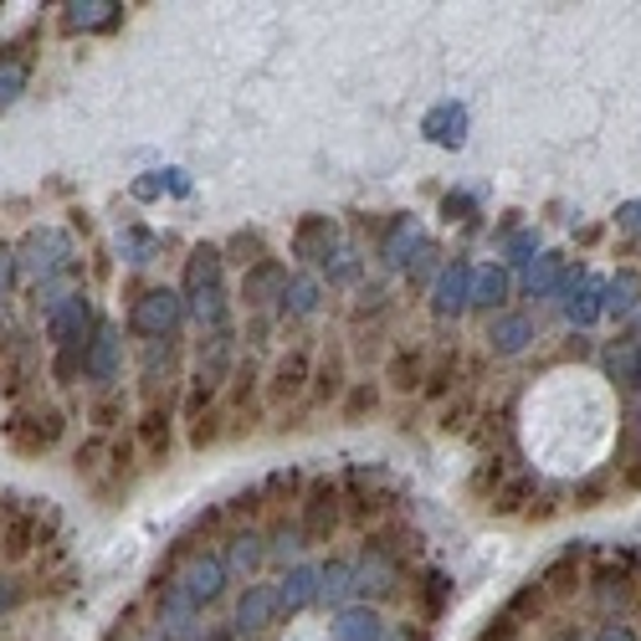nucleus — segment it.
<instances>
[{"mask_svg": "<svg viewBox=\"0 0 641 641\" xmlns=\"http://www.w3.org/2000/svg\"><path fill=\"white\" fill-rule=\"evenodd\" d=\"M16 268H26L36 277V283H57L62 272L72 277V241L57 232V226H41V232H32L26 237V247H21Z\"/></svg>", "mask_w": 641, "mask_h": 641, "instance_id": "obj_1", "label": "nucleus"}, {"mask_svg": "<svg viewBox=\"0 0 641 641\" xmlns=\"http://www.w3.org/2000/svg\"><path fill=\"white\" fill-rule=\"evenodd\" d=\"M175 323H180V298H175L169 287H150L134 304V313H129V329L144 339H165Z\"/></svg>", "mask_w": 641, "mask_h": 641, "instance_id": "obj_2", "label": "nucleus"}, {"mask_svg": "<svg viewBox=\"0 0 641 641\" xmlns=\"http://www.w3.org/2000/svg\"><path fill=\"white\" fill-rule=\"evenodd\" d=\"M119 355H123L119 329H114V323H98V334L87 339V349H83V375L98 380V385H108V380L119 375Z\"/></svg>", "mask_w": 641, "mask_h": 641, "instance_id": "obj_3", "label": "nucleus"}, {"mask_svg": "<svg viewBox=\"0 0 641 641\" xmlns=\"http://www.w3.org/2000/svg\"><path fill=\"white\" fill-rule=\"evenodd\" d=\"M334 529H339V488L334 483H313V492L304 503V539L323 544Z\"/></svg>", "mask_w": 641, "mask_h": 641, "instance_id": "obj_4", "label": "nucleus"}, {"mask_svg": "<svg viewBox=\"0 0 641 641\" xmlns=\"http://www.w3.org/2000/svg\"><path fill=\"white\" fill-rule=\"evenodd\" d=\"M355 591L375 595V601L401 595V565H395L390 555H380V549H370V555H365V565L355 570Z\"/></svg>", "mask_w": 641, "mask_h": 641, "instance_id": "obj_5", "label": "nucleus"}, {"mask_svg": "<svg viewBox=\"0 0 641 641\" xmlns=\"http://www.w3.org/2000/svg\"><path fill=\"white\" fill-rule=\"evenodd\" d=\"M221 591H226V565L221 559H195L186 580H180V595L190 606H211V601H221Z\"/></svg>", "mask_w": 641, "mask_h": 641, "instance_id": "obj_6", "label": "nucleus"}, {"mask_svg": "<svg viewBox=\"0 0 641 641\" xmlns=\"http://www.w3.org/2000/svg\"><path fill=\"white\" fill-rule=\"evenodd\" d=\"M313 380V370H308V355L304 349H293V355H283L277 365H272V385H268V401H293V395H304V385Z\"/></svg>", "mask_w": 641, "mask_h": 641, "instance_id": "obj_7", "label": "nucleus"}, {"mask_svg": "<svg viewBox=\"0 0 641 641\" xmlns=\"http://www.w3.org/2000/svg\"><path fill=\"white\" fill-rule=\"evenodd\" d=\"M277 610H304L313 595H319V570H308V565H293L283 574V585H277Z\"/></svg>", "mask_w": 641, "mask_h": 641, "instance_id": "obj_8", "label": "nucleus"}, {"mask_svg": "<svg viewBox=\"0 0 641 641\" xmlns=\"http://www.w3.org/2000/svg\"><path fill=\"white\" fill-rule=\"evenodd\" d=\"M221 287V247H195L186 268V293L201 298V293H216Z\"/></svg>", "mask_w": 641, "mask_h": 641, "instance_id": "obj_9", "label": "nucleus"}, {"mask_svg": "<svg viewBox=\"0 0 641 641\" xmlns=\"http://www.w3.org/2000/svg\"><path fill=\"white\" fill-rule=\"evenodd\" d=\"M119 11L114 0H72L68 5V26L72 32H108V26H119Z\"/></svg>", "mask_w": 641, "mask_h": 641, "instance_id": "obj_10", "label": "nucleus"}, {"mask_svg": "<svg viewBox=\"0 0 641 641\" xmlns=\"http://www.w3.org/2000/svg\"><path fill=\"white\" fill-rule=\"evenodd\" d=\"M272 616H277V595H272L268 585H247V595H241V610H237V626H241V631H262Z\"/></svg>", "mask_w": 641, "mask_h": 641, "instance_id": "obj_11", "label": "nucleus"}, {"mask_svg": "<svg viewBox=\"0 0 641 641\" xmlns=\"http://www.w3.org/2000/svg\"><path fill=\"white\" fill-rule=\"evenodd\" d=\"M319 247H323V257H329V247H334V221L329 216L304 221V232H298V241H293V252L304 257V262H319Z\"/></svg>", "mask_w": 641, "mask_h": 641, "instance_id": "obj_12", "label": "nucleus"}, {"mask_svg": "<svg viewBox=\"0 0 641 641\" xmlns=\"http://www.w3.org/2000/svg\"><path fill=\"white\" fill-rule=\"evenodd\" d=\"M467 283H473V272L456 262V268L437 283V313H462V308H467Z\"/></svg>", "mask_w": 641, "mask_h": 641, "instance_id": "obj_13", "label": "nucleus"}, {"mask_svg": "<svg viewBox=\"0 0 641 641\" xmlns=\"http://www.w3.org/2000/svg\"><path fill=\"white\" fill-rule=\"evenodd\" d=\"M262 559H268V544L257 539V534H232V549H226V570L247 574V570H257Z\"/></svg>", "mask_w": 641, "mask_h": 641, "instance_id": "obj_14", "label": "nucleus"}, {"mask_svg": "<svg viewBox=\"0 0 641 641\" xmlns=\"http://www.w3.org/2000/svg\"><path fill=\"white\" fill-rule=\"evenodd\" d=\"M529 334H534V329H529V319H498L488 329V344L498 349V355H519L523 344H529Z\"/></svg>", "mask_w": 641, "mask_h": 641, "instance_id": "obj_15", "label": "nucleus"}, {"mask_svg": "<svg viewBox=\"0 0 641 641\" xmlns=\"http://www.w3.org/2000/svg\"><path fill=\"white\" fill-rule=\"evenodd\" d=\"M334 637L339 641H375V637H380V616H375L370 606H365V610H344V616H339V626H334Z\"/></svg>", "mask_w": 641, "mask_h": 641, "instance_id": "obj_16", "label": "nucleus"}, {"mask_svg": "<svg viewBox=\"0 0 641 641\" xmlns=\"http://www.w3.org/2000/svg\"><path fill=\"white\" fill-rule=\"evenodd\" d=\"M390 385L395 390L422 385V349H395V359H390Z\"/></svg>", "mask_w": 641, "mask_h": 641, "instance_id": "obj_17", "label": "nucleus"}, {"mask_svg": "<svg viewBox=\"0 0 641 641\" xmlns=\"http://www.w3.org/2000/svg\"><path fill=\"white\" fill-rule=\"evenodd\" d=\"M349 591H355V570H349V565H329V570L319 574V595L329 601V606L349 601Z\"/></svg>", "mask_w": 641, "mask_h": 641, "instance_id": "obj_18", "label": "nucleus"}, {"mask_svg": "<svg viewBox=\"0 0 641 641\" xmlns=\"http://www.w3.org/2000/svg\"><path fill=\"white\" fill-rule=\"evenodd\" d=\"M298 549H304V529H298V523H277V529H272L268 555L277 559V565H283V559H293Z\"/></svg>", "mask_w": 641, "mask_h": 641, "instance_id": "obj_19", "label": "nucleus"}, {"mask_svg": "<svg viewBox=\"0 0 641 641\" xmlns=\"http://www.w3.org/2000/svg\"><path fill=\"white\" fill-rule=\"evenodd\" d=\"M26 78H32V68H26V62H0V108H11V103L21 98Z\"/></svg>", "mask_w": 641, "mask_h": 641, "instance_id": "obj_20", "label": "nucleus"}, {"mask_svg": "<svg viewBox=\"0 0 641 641\" xmlns=\"http://www.w3.org/2000/svg\"><path fill=\"white\" fill-rule=\"evenodd\" d=\"M313 380H319V385H313V395H319V401H339V390H344V359H339V355L323 359Z\"/></svg>", "mask_w": 641, "mask_h": 641, "instance_id": "obj_21", "label": "nucleus"}, {"mask_svg": "<svg viewBox=\"0 0 641 641\" xmlns=\"http://www.w3.org/2000/svg\"><path fill=\"white\" fill-rule=\"evenodd\" d=\"M503 287H508V277H503V272H483V277H477V287L467 293V304H477V308L503 304Z\"/></svg>", "mask_w": 641, "mask_h": 641, "instance_id": "obj_22", "label": "nucleus"}, {"mask_svg": "<svg viewBox=\"0 0 641 641\" xmlns=\"http://www.w3.org/2000/svg\"><path fill=\"white\" fill-rule=\"evenodd\" d=\"M139 431H144V441H150V452H154V456H165V452H169V422L159 416V411H154V416H144V426H139Z\"/></svg>", "mask_w": 641, "mask_h": 641, "instance_id": "obj_23", "label": "nucleus"}, {"mask_svg": "<svg viewBox=\"0 0 641 641\" xmlns=\"http://www.w3.org/2000/svg\"><path fill=\"white\" fill-rule=\"evenodd\" d=\"M313 304H319V287H313V283L283 287V308H293V313H313Z\"/></svg>", "mask_w": 641, "mask_h": 641, "instance_id": "obj_24", "label": "nucleus"}, {"mask_svg": "<svg viewBox=\"0 0 641 641\" xmlns=\"http://www.w3.org/2000/svg\"><path fill=\"white\" fill-rule=\"evenodd\" d=\"M375 401H380V390H375V385H355V390H349V401H344V416H349V422H359L365 411H375Z\"/></svg>", "mask_w": 641, "mask_h": 641, "instance_id": "obj_25", "label": "nucleus"}, {"mask_svg": "<svg viewBox=\"0 0 641 641\" xmlns=\"http://www.w3.org/2000/svg\"><path fill=\"white\" fill-rule=\"evenodd\" d=\"M426 610H431V616H437V610H441V595H447V574H437V570H431V574H426Z\"/></svg>", "mask_w": 641, "mask_h": 641, "instance_id": "obj_26", "label": "nucleus"}, {"mask_svg": "<svg viewBox=\"0 0 641 641\" xmlns=\"http://www.w3.org/2000/svg\"><path fill=\"white\" fill-rule=\"evenodd\" d=\"M221 416H195V431H190V441H195V447H205V441H216L221 437Z\"/></svg>", "mask_w": 641, "mask_h": 641, "instance_id": "obj_27", "label": "nucleus"}, {"mask_svg": "<svg viewBox=\"0 0 641 641\" xmlns=\"http://www.w3.org/2000/svg\"><path fill=\"white\" fill-rule=\"evenodd\" d=\"M11 283H16V252H11V247L0 241V293H5Z\"/></svg>", "mask_w": 641, "mask_h": 641, "instance_id": "obj_28", "label": "nucleus"}, {"mask_svg": "<svg viewBox=\"0 0 641 641\" xmlns=\"http://www.w3.org/2000/svg\"><path fill=\"white\" fill-rule=\"evenodd\" d=\"M606 641H631V637H626V631H610V637Z\"/></svg>", "mask_w": 641, "mask_h": 641, "instance_id": "obj_29", "label": "nucleus"}]
</instances>
